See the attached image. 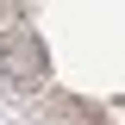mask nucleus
<instances>
[{
	"mask_svg": "<svg viewBox=\"0 0 125 125\" xmlns=\"http://www.w3.org/2000/svg\"><path fill=\"white\" fill-rule=\"evenodd\" d=\"M0 69H13L19 88L44 81V50H38V38H31V31H13V38L0 44Z\"/></svg>",
	"mask_w": 125,
	"mask_h": 125,
	"instance_id": "nucleus-1",
	"label": "nucleus"
}]
</instances>
